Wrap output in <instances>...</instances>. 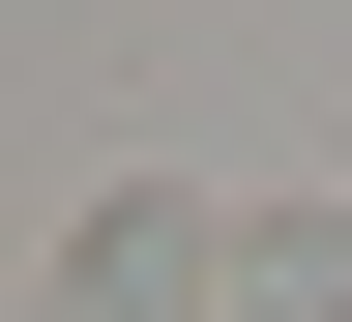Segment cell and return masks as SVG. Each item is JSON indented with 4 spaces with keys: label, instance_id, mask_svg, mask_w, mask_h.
Masks as SVG:
<instances>
[{
    "label": "cell",
    "instance_id": "obj_1",
    "mask_svg": "<svg viewBox=\"0 0 352 322\" xmlns=\"http://www.w3.org/2000/svg\"><path fill=\"white\" fill-rule=\"evenodd\" d=\"M59 322H206V235H176V205H88L59 235Z\"/></svg>",
    "mask_w": 352,
    "mask_h": 322
}]
</instances>
